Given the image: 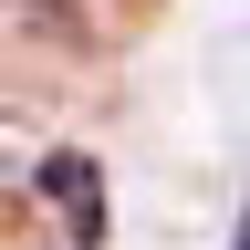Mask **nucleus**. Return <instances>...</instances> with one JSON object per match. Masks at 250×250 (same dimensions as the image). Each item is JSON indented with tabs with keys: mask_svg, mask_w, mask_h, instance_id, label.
Segmentation results:
<instances>
[{
	"mask_svg": "<svg viewBox=\"0 0 250 250\" xmlns=\"http://www.w3.org/2000/svg\"><path fill=\"white\" fill-rule=\"evenodd\" d=\"M31 188H52L62 229H73L83 250L104 240V177H94V156H42V177H31Z\"/></svg>",
	"mask_w": 250,
	"mask_h": 250,
	"instance_id": "nucleus-1",
	"label": "nucleus"
},
{
	"mask_svg": "<svg viewBox=\"0 0 250 250\" xmlns=\"http://www.w3.org/2000/svg\"><path fill=\"white\" fill-rule=\"evenodd\" d=\"M0 188H11V167H0Z\"/></svg>",
	"mask_w": 250,
	"mask_h": 250,
	"instance_id": "nucleus-2",
	"label": "nucleus"
}]
</instances>
